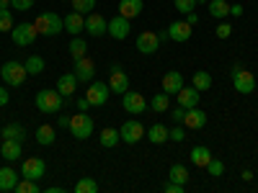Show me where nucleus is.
Instances as JSON below:
<instances>
[{"instance_id":"nucleus-44","label":"nucleus","mask_w":258,"mask_h":193,"mask_svg":"<svg viewBox=\"0 0 258 193\" xmlns=\"http://www.w3.org/2000/svg\"><path fill=\"white\" fill-rule=\"evenodd\" d=\"M183 116H186V109L183 106H176V109H170V119L176 124H183Z\"/></svg>"},{"instance_id":"nucleus-8","label":"nucleus","mask_w":258,"mask_h":193,"mask_svg":"<svg viewBox=\"0 0 258 193\" xmlns=\"http://www.w3.org/2000/svg\"><path fill=\"white\" fill-rule=\"evenodd\" d=\"M119 137H121V142H126V144H137V142L145 137V126H142L137 119H129V121L121 124Z\"/></svg>"},{"instance_id":"nucleus-31","label":"nucleus","mask_w":258,"mask_h":193,"mask_svg":"<svg viewBox=\"0 0 258 193\" xmlns=\"http://www.w3.org/2000/svg\"><path fill=\"white\" fill-rule=\"evenodd\" d=\"M191 85H194L197 90H209V88H212V75H209L207 70L194 72V75H191Z\"/></svg>"},{"instance_id":"nucleus-23","label":"nucleus","mask_w":258,"mask_h":193,"mask_svg":"<svg viewBox=\"0 0 258 193\" xmlns=\"http://www.w3.org/2000/svg\"><path fill=\"white\" fill-rule=\"evenodd\" d=\"M142 8H145V3L142 0H119V16H124V18H137L140 13H142Z\"/></svg>"},{"instance_id":"nucleus-12","label":"nucleus","mask_w":258,"mask_h":193,"mask_svg":"<svg viewBox=\"0 0 258 193\" xmlns=\"http://www.w3.org/2000/svg\"><path fill=\"white\" fill-rule=\"evenodd\" d=\"M85 31H88V36H103L109 34V21L101 13H88L85 16Z\"/></svg>"},{"instance_id":"nucleus-2","label":"nucleus","mask_w":258,"mask_h":193,"mask_svg":"<svg viewBox=\"0 0 258 193\" xmlns=\"http://www.w3.org/2000/svg\"><path fill=\"white\" fill-rule=\"evenodd\" d=\"M0 77H3L6 85H11V88H21V85L26 82L29 72H26V64L24 62H6L3 67H0Z\"/></svg>"},{"instance_id":"nucleus-55","label":"nucleus","mask_w":258,"mask_h":193,"mask_svg":"<svg viewBox=\"0 0 258 193\" xmlns=\"http://www.w3.org/2000/svg\"><path fill=\"white\" fill-rule=\"evenodd\" d=\"M199 3H209V0H197V6H199Z\"/></svg>"},{"instance_id":"nucleus-46","label":"nucleus","mask_w":258,"mask_h":193,"mask_svg":"<svg viewBox=\"0 0 258 193\" xmlns=\"http://www.w3.org/2000/svg\"><path fill=\"white\" fill-rule=\"evenodd\" d=\"M163 190H165V193H183V185H181V183H173V180H168V183L163 185Z\"/></svg>"},{"instance_id":"nucleus-20","label":"nucleus","mask_w":258,"mask_h":193,"mask_svg":"<svg viewBox=\"0 0 258 193\" xmlns=\"http://www.w3.org/2000/svg\"><path fill=\"white\" fill-rule=\"evenodd\" d=\"M75 88H78V75H75V72H64V75L57 77V90H59L64 98H73Z\"/></svg>"},{"instance_id":"nucleus-19","label":"nucleus","mask_w":258,"mask_h":193,"mask_svg":"<svg viewBox=\"0 0 258 193\" xmlns=\"http://www.w3.org/2000/svg\"><path fill=\"white\" fill-rule=\"evenodd\" d=\"M181 88H183V75H181V72L170 70V72L163 75V90H165L168 95H176Z\"/></svg>"},{"instance_id":"nucleus-52","label":"nucleus","mask_w":258,"mask_h":193,"mask_svg":"<svg viewBox=\"0 0 258 193\" xmlns=\"http://www.w3.org/2000/svg\"><path fill=\"white\" fill-rule=\"evenodd\" d=\"M240 178H243L245 183H248V180H253V170H243V175H240Z\"/></svg>"},{"instance_id":"nucleus-32","label":"nucleus","mask_w":258,"mask_h":193,"mask_svg":"<svg viewBox=\"0 0 258 193\" xmlns=\"http://www.w3.org/2000/svg\"><path fill=\"white\" fill-rule=\"evenodd\" d=\"M3 139H21L24 142L26 139V129L21 124H6L3 126Z\"/></svg>"},{"instance_id":"nucleus-39","label":"nucleus","mask_w":258,"mask_h":193,"mask_svg":"<svg viewBox=\"0 0 258 193\" xmlns=\"http://www.w3.org/2000/svg\"><path fill=\"white\" fill-rule=\"evenodd\" d=\"M70 3H73V11H78L83 16L93 13V8H96V0H70Z\"/></svg>"},{"instance_id":"nucleus-13","label":"nucleus","mask_w":258,"mask_h":193,"mask_svg":"<svg viewBox=\"0 0 258 193\" xmlns=\"http://www.w3.org/2000/svg\"><path fill=\"white\" fill-rule=\"evenodd\" d=\"M75 75H78V82H93V77H96V64H93V59L91 57H80V59H75Z\"/></svg>"},{"instance_id":"nucleus-16","label":"nucleus","mask_w":258,"mask_h":193,"mask_svg":"<svg viewBox=\"0 0 258 193\" xmlns=\"http://www.w3.org/2000/svg\"><path fill=\"white\" fill-rule=\"evenodd\" d=\"M168 36H170V41L183 44V41L191 39V24H188V21H173V24L168 26Z\"/></svg>"},{"instance_id":"nucleus-26","label":"nucleus","mask_w":258,"mask_h":193,"mask_svg":"<svg viewBox=\"0 0 258 193\" xmlns=\"http://www.w3.org/2000/svg\"><path fill=\"white\" fill-rule=\"evenodd\" d=\"M150 111H155V114H165V111H170V95H168L165 90L155 93L153 98H150Z\"/></svg>"},{"instance_id":"nucleus-27","label":"nucleus","mask_w":258,"mask_h":193,"mask_svg":"<svg viewBox=\"0 0 258 193\" xmlns=\"http://www.w3.org/2000/svg\"><path fill=\"white\" fill-rule=\"evenodd\" d=\"M98 142H101V147H106V149L116 147V144L121 142V137H119V129H111V126H106L103 132L98 134Z\"/></svg>"},{"instance_id":"nucleus-40","label":"nucleus","mask_w":258,"mask_h":193,"mask_svg":"<svg viewBox=\"0 0 258 193\" xmlns=\"http://www.w3.org/2000/svg\"><path fill=\"white\" fill-rule=\"evenodd\" d=\"M207 173H209L212 178H220V175L225 173V165H222V160H217V157H212V160L207 162Z\"/></svg>"},{"instance_id":"nucleus-9","label":"nucleus","mask_w":258,"mask_h":193,"mask_svg":"<svg viewBox=\"0 0 258 193\" xmlns=\"http://www.w3.org/2000/svg\"><path fill=\"white\" fill-rule=\"evenodd\" d=\"M21 175L31 178V180L44 178L47 175V162L41 157H29V160H24V165H21Z\"/></svg>"},{"instance_id":"nucleus-38","label":"nucleus","mask_w":258,"mask_h":193,"mask_svg":"<svg viewBox=\"0 0 258 193\" xmlns=\"http://www.w3.org/2000/svg\"><path fill=\"white\" fill-rule=\"evenodd\" d=\"M13 26H16V24H13V13H11L8 8H0V31H3V34L8 31V34H11Z\"/></svg>"},{"instance_id":"nucleus-4","label":"nucleus","mask_w":258,"mask_h":193,"mask_svg":"<svg viewBox=\"0 0 258 193\" xmlns=\"http://www.w3.org/2000/svg\"><path fill=\"white\" fill-rule=\"evenodd\" d=\"M70 132L75 139H91L93 137V119L85 111H78L75 116H70Z\"/></svg>"},{"instance_id":"nucleus-41","label":"nucleus","mask_w":258,"mask_h":193,"mask_svg":"<svg viewBox=\"0 0 258 193\" xmlns=\"http://www.w3.org/2000/svg\"><path fill=\"white\" fill-rule=\"evenodd\" d=\"M173 6H176V11L178 13H191L194 8H197V0H173Z\"/></svg>"},{"instance_id":"nucleus-28","label":"nucleus","mask_w":258,"mask_h":193,"mask_svg":"<svg viewBox=\"0 0 258 193\" xmlns=\"http://www.w3.org/2000/svg\"><path fill=\"white\" fill-rule=\"evenodd\" d=\"M207 8H209V16L212 18H227L230 16V3H227V0H209V3H207Z\"/></svg>"},{"instance_id":"nucleus-18","label":"nucleus","mask_w":258,"mask_h":193,"mask_svg":"<svg viewBox=\"0 0 258 193\" xmlns=\"http://www.w3.org/2000/svg\"><path fill=\"white\" fill-rule=\"evenodd\" d=\"M21 152H24V142L21 139H3V147H0V155H3V160L13 162L21 157Z\"/></svg>"},{"instance_id":"nucleus-50","label":"nucleus","mask_w":258,"mask_h":193,"mask_svg":"<svg viewBox=\"0 0 258 193\" xmlns=\"http://www.w3.org/2000/svg\"><path fill=\"white\" fill-rule=\"evenodd\" d=\"M230 16H243V6H238V3L230 6Z\"/></svg>"},{"instance_id":"nucleus-33","label":"nucleus","mask_w":258,"mask_h":193,"mask_svg":"<svg viewBox=\"0 0 258 193\" xmlns=\"http://www.w3.org/2000/svg\"><path fill=\"white\" fill-rule=\"evenodd\" d=\"M24 64H26V72H29V75H41V72L47 70L44 59H41L39 54H31V57H29V59H26Z\"/></svg>"},{"instance_id":"nucleus-25","label":"nucleus","mask_w":258,"mask_h":193,"mask_svg":"<svg viewBox=\"0 0 258 193\" xmlns=\"http://www.w3.org/2000/svg\"><path fill=\"white\" fill-rule=\"evenodd\" d=\"M18 180H21V173H16L13 167H0V190H13Z\"/></svg>"},{"instance_id":"nucleus-53","label":"nucleus","mask_w":258,"mask_h":193,"mask_svg":"<svg viewBox=\"0 0 258 193\" xmlns=\"http://www.w3.org/2000/svg\"><path fill=\"white\" fill-rule=\"evenodd\" d=\"M44 193H64V190H62V188H57V185H54V188H47V190H44Z\"/></svg>"},{"instance_id":"nucleus-7","label":"nucleus","mask_w":258,"mask_h":193,"mask_svg":"<svg viewBox=\"0 0 258 193\" xmlns=\"http://www.w3.org/2000/svg\"><path fill=\"white\" fill-rule=\"evenodd\" d=\"M109 93H111L109 82H98V80H93V82L88 85V93H85V98H88L91 106L101 109V106H106V101H109Z\"/></svg>"},{"instance_id":"nucleus-43","label":"nucleus","mask_w":258,"mask_h":193,"mask_svg":"<svg viewBox=\"0 0 258 193\" xmlns=\"http://www.w3.org/2000/svg\"><path fill=\"white\" fill-rule=\"evenodd\" d=\"M11 6H13L16 11H21V13H26V11L34 8V0H11Z\"/></svg>"},{"instance_id":"nucleus-34","label":"nucleus","mask_w":258,"mask_h":193,"mask_svg":"<svg viewBox=\"0 0 258 193\" xmlns=\"http://www.w3.org/2000/svg\"><path fill=\"white\" fill-rule=\"evenodd\" d=\"M188 178H191V173L186 170V165H173V167H170V178H168V180L186 185V183H188Z\"/></svg>"},{"instance_id":"nucleus-49","label":"nucleus","mask_w":258,"mask_h":193,"mask_svg":"<svg viewBox=\"0 0 258 193\" xmlns=\"http://www.w3.org/2000/svg\"><path fill=\"white\" fill-rule=\"evenodd\" d=\"M186 21H188L191 26H197V24H199V16H197V13L191 11V13H186Z\"/></svg>"},{"instance_id":"nucleus-10","label":"nucleus","mask_w":258,"mask_h":193,"mask_svg":"<svg viewBox=\"0 0 258 193\" xmlns=\"http://www.w3.org/2000/svg\"><path fill=\"white\" fill-rule=\"evenodd\" d=\"M121 106H124V111H129V114H145L147 111V101L137 90H126L121 95Z\"/></svg>"},{"instance_id":"nucleus-6","label":"nucleus","mask_w":258,"mask_h":193,"mask_svg":"<svg viewBox=\"0 0 258 193\" xmlns=\"http://www.w3.org/2000/svg\"><path fill=\"white\" fill-rule=\"evenodd\" d=\"M232 85H235V90H238V93L248 95V93H253V90H255V77H253V72H250V70L235 67V70H232Z\"/></svg>"},{"instance_id":"nucleus-14","label":"nucleus","mask_w":258,"mask_h":193,"mask_svg":"<svg viewBox=\"0 0 258 193\" xmlns=\"http://www.w3.org/2000/svg\"><path fill=\"white\" fill-rule=\"evenodd\" d=\"M129 29H132V21L124 18V16H116L109 21V36L116 39V41H124L129 36Z\"/></svg>"},{"instance_id":"nucleus-11","label":"nucleus","mask_w":258,"mask_h":193,"mask_svg":"<svg viewBox=\"0 0 258 193\" xmlns=\"http://www.w3.org/2000/svg\"><path fill=\"white\" fill-rule=\"evenodd\" d=\"M135 47H137L140 54H155L160 49V39H158L155 31H142L135 41Z\"/></svg>"},{"instance_id":"nucleus-3","label":"nucleus","mask_w":258,"mask_h":193,"mask_svg":"<svg viewBox=\"0 0 258 193\" xmlns=\"http://www.w3.org/2000/svg\"><path fill=\"white\" fill-rule=\"evenodd\" d=\"M34 26L41 36H57L64 31V24H62V18L52 11H44V13H39L36 21H34Z\"/></svg>"},{"instance_id":"nucleus-51","label":"nucleus","mask_w":258,"mask_h":193,"mask_svg":"<svg viewBox=\"0 0 258 193\" xmlns=\"http://www.w3.org/2000/svg\"><path fill=\"white\" fill-rule=\"evenodd\" d=\"M57 126H62V129L70 126V116H59V119H57Z\"/></svg>"},{"instance_id":"nucleus-48","label":"nucleus","mask_w":258,"mask_h":193,"mask_svg":"<svg viewBox=\"0 0 258 193\" xmlns=\"http://www.w3.org/2000/svg\"><path fill=\"white\" fill-rule=\"evenodd\" d=\"M75 106H78V111H88V109H91V103H88V98H85V95H83V98H78V101H75Z\"/></svg>"},{"instance_id":"nucleus-22","label":"nucleus","mask_w":258,"mask_h":193,"mask_svg":"<svg viewBox=\"0 0 258 193\" xmlns=\"http://www.w3.org/2000/svg\"><path fill=\"white\" fill-rule=\"evenodd\" d=\"M183 126H188L191 132H194V129H204V126H207V114H204V111H199L197 106H194V109H186Z\"/></svg>"},{"instance_id":"nucleus-54","label":"nucleus","mask_w":258,"mask_h":193,"mask_svg":"<svg viewBox=\"0 0 258 193\" xmlns=\"http://www.w3.org/2000/svg\"><path fill=\"white\" fill-rule=\"evenodd\" d=\"M11 6V0H0V8H8Z\"/></svg>"},{"instance_id":"nucleus-1","label":"nucleus","mask_w":258,"mask_h":193,"mask_svg":"<svg viewBox=\"0 0 258 193\" xmlns=\"http://www.w3.org/2000/svg\"><path fill=\"white\" fill-rule=\"evenodd\" d=\"M34 103H36V109L41 111V114H59L62 109H64V95L54 88V90H39L36 93V98H34Z\"/></svg>"},{"instance_id":"nucleus-37","label":"nucleus","mask_w":258,"mask_h":193,"mask_svg":"<svg viewBox=\"0 0 258 193\" xmlns=\"http://www.w3.org/2000/svg\"><path fill=\"white\" fill-rule=\"evenodd\" d=\"M13 190H18V193H41L39 183H36V180H31V178H24V180H18Z\"/></svg>"},{"instance_id":"nucleus-29","label":"nucleus","mask_w":258,"mask_h":193,"mask_svg":"<svg viewBox=\"0 0 258 193\" xmlns=\"http://www.w3.org/2000/svg\"><path fill=\"white\" fill-rule=\"evenodd\" d=\"M34 137H36V142H39V144H44V147H47V144H54L57 132H54V126L44 124V126H39V129H36V134H34Z\"/></svg>"},{"instance_id":"nucleus-45","label":"nucleus","mask_w":258,"mask_h":193,"mask_svg":"<svg viewBox=\"0 0 258 193\" xmlns=\"http://www.w3.org/2000/svg\"><path fill=\"white\" fill-rule=\"evenodd\" d=\"M170 139H173V142H183L186 139L183 126H173V129H170Z\"/></svg>"},{"instance_id":"nucleus-36","label":"nucleus","mask_w":258,"mask_h":193,"mask_svg":"<svg viewBox=\"0 0 258 193\" xmlns=\"http://www.w3.org/2000/svg\"><path fill=\"white\" fill-rule=\"evenodd\" d=\"M75 193H98V183L93 178H80L75 183Z\"/></svg>"},{"instance_id":"nucleus-47","label":"nucleus","mask_w":258,"mask_h":193,"mask_svg":"<svg viewBox=\"0 0 258 193\" xmlns=\"http://www.w3.org/2000/svg\"><path fill=\"white\" fill-rule=\"evenodd\" d=\"M8 101H11V93L6 90V85H0V109H3V106H8Z\"/></svg>"},{"instance_id":"nucleus-21","label":"nucleus","mask_w":258,"mask_h":193,"mask_svg":"<svg viewBox=\"0 0 258 193\" xmlns=\"http://www.w3.org/2000/svg\"><path fill=\"white\" fill-rule=\"evenodd\" d=\"M199 95H202V90H197L191 85V88H183L176 93V98H178V106H183V109H194V106H199Z\"/></svg>"},{"instance_id":"nucleus-35","label":"nucleus","mask_w":258,"mask_h":193,"mask_svg":"<svg viewBox=\"0 0 258 193\" xmlns=\"http://www.w3.org/2000/svg\"><path fill=\"white\" fill-rule=\"evenodd\" d=\"M70 57L73 59H80V57H85V52H88V44H85V39H80V36H75L73 41H70Z\"/></svg>"},{"instance_id":"nucleus-42","label":"nucleus","mask_w":258,"mask_h":193,"mask_svg":"<svg viewBox=\"0 0 258 193\" xmlns=\"http://www.w3.org/2000/svg\"><path fill=\"white\" fill-rule=\"evenodd\" d=\"M214 34H217V39H230V34H232V26H230V24H225V21H220V24H217V29H214Z\"/></svg>"},{"instance_id":"nucleus-24","label":"nucleus","mask_w":258,"mask_h":193,"mask_svg":"<svg viewBox=\"0 0 258 193\" xmlns=\"http://www.w3.org/2000/svg\"><path fill=\"white\" fill-rule=\"evenodd\" d=\"M145 134L150 137V142H153V144H163V142L170 139V129L165 124H153L150 129H145Z\"/></svg>"},{"instance_id":"nucleus-5","label":"nucleus","mask_w":258,"mask_h":193,"mask_svg":"<svg viewBox=\"0 0 258 193\" xmlns=\"http://www.w3.org/2000/svg\"><path fill=\"white\" fill-rule=\"evenodd\" d=\"M36 36H39V31H36L34 24H18L11 31V39H13L16 47H31L34 41H36Z\"/></svg>"},{"instance_id":"nucleus-15","label":"nucleus","mask_w":258,"mask_h":193,"mask_svg":"<svg viewBox=\"0 0 258 193\" xmlns=\"http://www.w3.org/2000/svg\"><path fill=\"white\" fill-rule=\"evenodd\" d=\"M109 88H111V93H119V95H124V93L129 90V75H126L121 67H114V70H111V75H109Z\"/></svg>"},{"instance_id":"nucleus-30","label":"nucleus","mask_w":258,"mask_h":193,"mask_svg":"<svg viewBox=\"0 0 258 193\" xmlns=\"http://www.w3.org/2000/svg\"><path fill=\"white\" fill-rule=\"evenodd\" d=\"M209 160H212V152H209L207 147L199 144V147H194V149H191V162L197 165V167H207Z\"/></svg>"},{"instance_id":"nucleus-17","label":"nucleus","mask_w":258,"mask_h":193,"mask_svg":"<svg viewBox=\"0 0 258 193\" xmlns=\"http://www.w3.org/2000/svg\"><path fill=\"white\" fill-rule=\"evenodd\" d=\"M62 24H64V31H68V34L78 36L80 31H85V16L78 13V11H70L68 16L62 18Z\"/></svg>"}]
</instances>
